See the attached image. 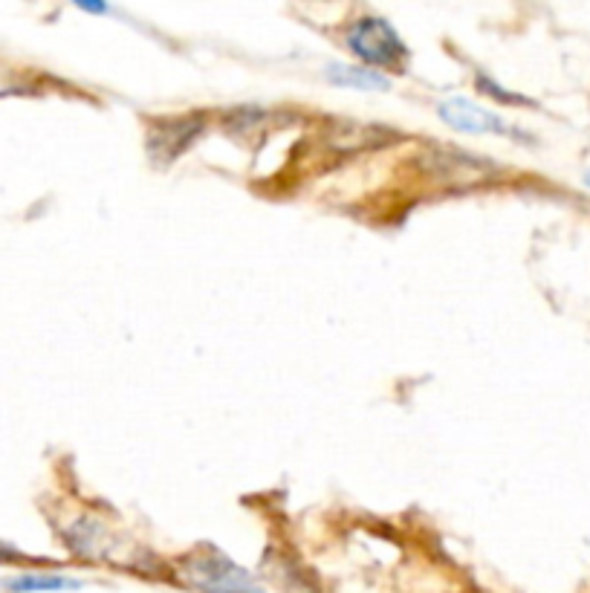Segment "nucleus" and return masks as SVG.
<instances>
[{
  "mask_svg": "<svg viewBox=\"0 0 590 593\" xmlns=\"http://www.w3.org/2000/svg\"><path fill=\"white\" fill-rule=\"evenodd\" d=\"M180 577L200 593H267L250 570H243L220 550H200L195 556H186Z\"/></svg>",
  "mask_w": 590,
  "mask_h": 593,
  "instance_id": "f03ea898",
  "label": "nucleus"
},
{
  "mask_svg": "<svg viewBox=\"0 0 590 593\" xmlns=\"http://www.w3.org/2000/svg\"><path fill=\"white\" fill-rule=\"evenodd\" d=\"M391 128L368 123H354V119H331L324 130V142L336 151V154H356V151H371L385 142H391Z\"/></svg>",
  "mask_w": 590,
  "mask_h": 593,
  "instance_id": "39448f33",
  "label": "nucleus"
},
{
  "mask_svg": "<svg viewBox=\"0 0 590 593\" xmlns=\"http://www.w3.org/2000/svg\"><path fill=\"white\" fill-rule=\"evenodd\" d=\"M475 84H477V90H481V93H484V96L495 98V102H504V105H533V102H530V98L516 96V93H512V90L501 88V84L495 82L493 75L477 73V75H475Z\"/></svg>",
  "mask_w": 590,
  "mask_h": 593,
  "instance_id": "6e6552de",
  "label": "nucleus"
},
{
  "mask_svg": "<svg viewBox=\"0 0 590 593\" xmlns=\"http://www.w3.org/2000/svg\"><path fill=\"white\" fill-rule=\"evenodd\" d=\"M585 186H588V188H590V168H588V171H585Z\"/></svg>",
  "mask_w": 590,
  "mask_h": 593,
  "instance_id": "9d476101",
  "label": "nucleus"
},
{
  "mask_svg": "<svg viewBox=\"0 0 590 593\" xmlns=\"http://www.w3.org/2000/svg\"><path fill=\"white\" fill-rule=\"evenodd\" d=\"M81 12H90V15H107L111 12V7H105V3H79Z\"/></svg>",
  "mask_w": 590,
  "mask_h": 593,
  "instance_id": "1a4fd4ad",
  "label": "nucleus"
},
{
  "mask_svg": "<svg viewBox=\"0 0 590 593\" xmlns=\"http://www.w3.org/2000/svg\"><path fill=\"white\" fill-rule=\"evenodd\" d=\"M324 75H327V82L345 90H365V93L391 90L389 75L362 65H339V61H333V65H327Z\"/></svg>",
  "mask_w": 590,
  "mask_h": 593,
  "instance_id": "423d86ee",
  "label": "nucleus"
},
{
  "mask_svg": "<svg viewBox=\"0 0 590 593\" xmlns=\"http://www.w3.org/2000/svg\"><path fill=\"white\" fill-rule=\"evenodd\" d=\"M437 114L443 119V125H449L458 133H510V137H521L516 128L504 123V116L493 114L489 107H481L475 102L463 96H452L440 102Z\"/></svg>",
  "mask_w": 590,
  "mask_h": 593,
  "instance_id": "20e7f679",
  "label": "nucleus"
},
{
  "mask_svg": "<svg viewBox=\"0 0 590 593\" xmlns=\"http://www.w3.org/2000/svg\"><path fill=\"white\" fill-rule=\"evenodd\" d=\"M345 44L362 67L371 70H394L405 73V65L412 58V49L405 47L394 26L380 15H365L345 30Z\"/></svg>",
  "mask_w": 590,
  "mask_h": 593,
  "instance_id": "f257e3e1",
  "label": "nucleus"
},
{
  "mask_svg": "<svg viewBox=\"0 0 590 593\" xmlns=\"http://www.w3.org/2000/svg\"><path fill=\"white\" fill-rule=\"evenodd\" d=\"M206 130V119L200 114L186 116H160L148 123L146 151L154 165H171L195 146Z\"/></svg>",
  "mask_w": 590,
  "mask_h": 593,
  "instance_id": "7ed1b4c3",
  "label": "nucleus"
},
{
  "mask_svg": "<svg viewBox=\"0 0 590 593\" xmlns=\"http://www.w3.org/2000/svg\"><path fill=\"white\" fill-rule=\"evenodd\" d=\"M7 588L12 593H47V591H79L81 582L70 577H47V573H35V577H18L9 579Z\"/></svg>",
  "mask_w": 590,
  "mask_h": 593,
  "instance_id": "0eeeda50",
  "label": "nucleus"
}]
</instances>
